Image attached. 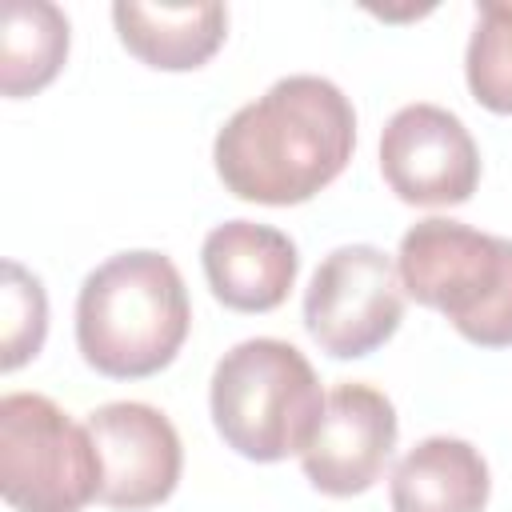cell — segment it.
<instances>
[{"mask_svg": "<svg viewBox=\"0 0 512 512\" xmlns=\"http://www.w3.org/2000/svg\"><path fill=\"white\" fill-rule=\"evenodd\" d=\"M492 492L484 456L456 436L420 440L392 468V512H484Z\"/></svg>", "mask_w": 512, "mask_h": 512, "instance_id": "obj_12", "label": "cell"}, {"mask_svg": "<svg viewBox=\"0 0 512 512\" xmlns=\"http://www.w3.org/2000/svg\"><path fill=\"white\" fill-rule=\"evenodd\" d=\"M48 336V296L40 276H32L24 264L4 260V284H0V368L16 372L28 364Z\"/></svg>", "mask_w": 512, "mask_h": 512, "instance_id": "obj_15", "label": "cell"}, {"mask_svg": "<svg viewBox=\"0 0 512 512\" xmlns=\"http://www.w3.org/2000/svg\"><path fill=\"white\" fill-rule=\"evenodd\" d=\"M88 432L100 456V500L108 508L164 504L184 468V448L172 420L140 400H112L88 416Z\"/></svg>", "mask_w": 512, "mask_h": 512, "instance_id": "obj_9", "label": "cell"}, {"mask_svg": "<svg viewBox=\"0 0 512 512\" xmlns=\"http://www.w3.org/2000/svg\"><path fill=\"white\" fill-rule=\"evenodd\" d=\"M464 76L476 104H484L496 116H512V4H476Z\"/></svg>", "mask_w": 512, "mask_h": 512, "instance_id": "obj_14", "label": "cell"}, {"mask_svg": "<svg viewBox=\"0 0 512 512\" xmlns=\"http://www.w3.org/2000/svg\"><path fill=\"white\" fill-rule=\"evenodd\" d=\"M188 328V288L164 252H116L80 284L76 348L100 376L144 380L168 368Z\"/></svg>", "mask_w": 512, "mask_h": 512, "instance_id": "obj_2", "label": "cell"}, {"mask_svg": "<svg viewBox=\"0 0 512 512\" xmlns=\"http://www.w3.org/2000/svg\"><path fill=\"white\" fill-rule=\"evenodd\" d=\"M396 432V408L380 388L356 380L336 384L324 396L316 432L300 452L308 484L324 496L368 492L396 448Z\"/></svg>", "mask_w": 512, "mask_h": 512, "instance_id": "obj_8", "label": "cell"}, {"mask_svg": "<svg viewBox=\"0 0 512 512\" xmlns=\"http://www.w3.org/2000/svg\"><path fill=\"white\" fill-rule=\"evenodd\" d=\"M404 296L448 316L480 348H512V240L448 216H428L400 236Z\"/></svg>", "mask_w": 512, "mask_h": 512, "instance_id": "obj_4", "label": "cell"}, {"mask_svg": "<svg viewBox=\"0 0 512 512\" xmlns=\"http://www.w3.org/2000/svg\"><path fill=\"white\" fill-rule=\"evenodd\" d=\"M0 496L16 512H80L100 500L88 424L40 392L0 396Z\"/></svg>", "mask_w": 512, "mask_h": 512, "instance_id": "obj_5", "label": "cell"}, {"mask_svg": "<svg viewBox=\"0 0 512 512\" xmlns=\"http://www.w3.org/2000/svg\"><path fill=\"white\" fill-rule=\"evenodd\" d=\"M380 172L404 204L452 208L480 184V148L456 112L404 104L380 132Z\"/></svg>", "mask_w": 512, "mask_h": 512, "instance_id": "obj_7", "label": "cell"}, {"mask_svg": "<svg viewBox=\"0 0 512 512\" xmlns=\"http://www.w3.org/2000/svg\"><path fill=\"white\" fill-rule=\"evenodd\" d=\"M68 56V16L48 0H8L0 32V88L8 100L48 88Z\"/></svg>", "mask_w": 512, "mask_h": 512, "instance_id": "obj_13", "label": "cell"}, {"mask_svg": "<svg viewBox=\"0 0 512 512\" xmlns=\"http://www.w3.org/2000/svg\"><path fill=\"white\" fill-rule=\"evenodd\" d=\"M200 264L212 296L232 312H272L288 300L300 256L296 244L256 220H224L204 236Z\"/></svg>", "mask_w": 512, "mask_h": 512, "instance_id": "obj_10", "label": "cell"}, {"mask_svg": "<svg viewBox=\"0 0 512 512\" xmlns=\"http://www.w3.org/2000/svg\"><path fill=\"white\" fill-rule=\"evenodd\" d=\"M352 100L324 76H284L216 132L212 160L220 184L248 204H304L352 160Z\"/></svg>", "mask_w": 512, "mask_h": 512, "instance_id": "obj_1", "label": "cell"}, {"mask_svg": "<svg viewBox=\"0 0 512 512\" xmlns=\"http://www.w3.org/2000/svg\"><path fill=\"white\" fill-rule=\"evenodd\" d=\"M120 44L148 68L192 72L216 56L228 36V8L208 4H112Z\"/></svg>", "mask_w": 512, "mask_h": 512, "instance_id": "obj_11", "label": "cell"}, {"mask_svg": "<svg viewBox=\"0 0 512 512\" xmlns=\"http://www.w3.org/2000/svg\"><path fill=\"white\" fill-rule=\"evenodd\" d=\"M404 320L396 260L376 244H344L320 260L304 292V328L336 360H360Z\"/></svg>", "mask_w": 512, "mask_h": 512, "instance_id": "obj_6", "label": "cell"}, {"mask_svg": "<svg viewBox=\"0 0 512 512\" xmlns=\"http://www.w3.org/2000/svg\"><path fill=\"white\" fill-rule=\"evenodd\" d=\"M208 408L232 452L256 464H276L304 452L324 412V392L296 344L256 336L220 356Z\"/></svg>", "mask_w": 512, "mask_h": 512, "instance_id": "obj_3", "label": "cell"}]
</instances>
